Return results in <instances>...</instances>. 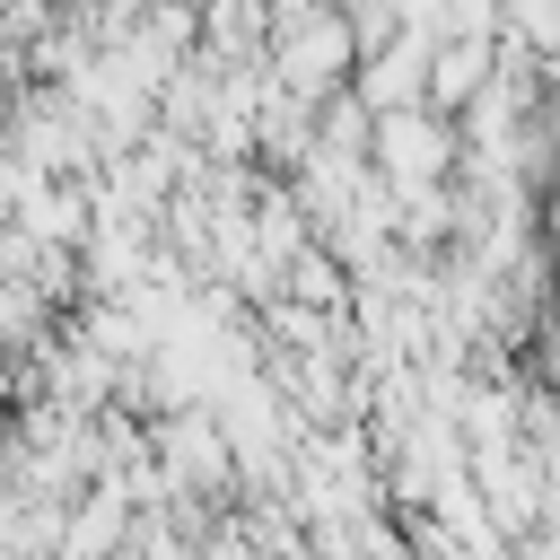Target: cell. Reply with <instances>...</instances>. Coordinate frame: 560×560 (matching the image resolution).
<instances>
[{"mask_svg": "<svg viewBox=\"0 0 560 560\" xmlns=\"http://www.w3.org/2000/svg\"><path fill=\"white\" fill-rule=\"evenodd\" d=\"M429 52H438V35H420V26H402L385 52H368V105H385V114L420 105L429 96Z\"/></svg>", "mask_w": 560, "mask_h": 560, "instance_id": "2", "label": "cell"}, {"mask_svg": "<svg viewBox=\"0 0 560 560\" xmlns=\"http://www.w3.org/2000/svg\"><path fill=\"white\" fill-rule=\"evenodd\" d=\"M385 158H394V166H438V158H446V122L420 114V105L385 114Z\"/></svg>", "mask_w": 560, "mask_h": 560, "instance_id": "3", "label": "cell"}, {"mask_svg": "<svg viewBox=\"0 0 560 560\" xmlns=\"http://www.w3.org/2000/svg\"><path fill=\"white\" fill-rule=\"evenodd\" d=\"M341 61H350V18L341 9H315V18L280 26V79L289 88H324Z\"/></svg>", "mask_w": 560, "mask_h": 560, "instance_id": "1", "label": "cell"}]
</instances>
